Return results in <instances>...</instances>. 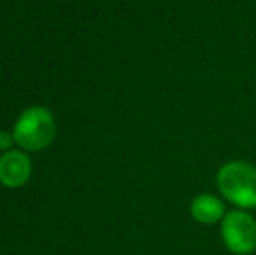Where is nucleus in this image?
Returning <instances> with one entry per match:
<instances>
[{
	"label": "nucleus",
	"mask_w": 256,
	"mask_h": 255,
	"mask_svg": "<svg viewBox=\"0 0 256 255\" xmlns=\"http://www.w3.org/2000/svg\"><path fill=\"white\" fill-rule=\"evenodd\" d=\"M190 213H192L194 220L206 225H211L216 224L218 220H223L225 206H223V203L216 196L199 194V196L194 197L192 204H190Z\"/></svg>",
	"instance_id": "obj_5"
},
{
	"label": "nucleus",
	"mask_w": 256,
	"mask_h": 255,
	"mask_svg": "<svg viewBox=\"0 0 256 255\" xmlns=\"http://www.w3.org/2000/svg\"><path fill=\"white\" fill-rule=\"evenodd\" d=\"M12 138L14 136H10V133H6V131L0 133V149H7V147H10Z\"/></svg>",
	"instance_id": "obj_6"
},
{
	"label": "nucleus",
	"mask_w": 256,
	"mask_h": 255,
	"mask_svg": "<svg viewBox=\"0 0 256 255\" xmlns=\"http://www.w3.org/2000/svg\"><path fill=\"white\" fill-rule=\"evenodd\" d=\"M218 189L239 208L256 206V168L244 161H230L218 171Z\"/></svg>",
	"instance_id": "obj_1"
},
{
	"label": "nucleus",
	"mask_w": 256,
	"mask_h": 255,
	"mask_svg": "<svg viewBox=\"0 0 256 255\" xmlns=\"http://www.w3.org/2000/svg\"><path fill=\"white\" fill-rule=\"evenodd\" d=\"M56 135L54 117L44 107L28 109L14 128V140L28 150H38L48 147Z\"/></svg>",
	"instance_id": "obj_2"
},
{
	"label": "nucleus",
	"mask_w": 256,
	"mask_h": 255,
	"mask_svg": "<svg viewBox=\"0 0 256 255\" xmlns=\"http://www.w3.org/2000/svg\"><path fill=\"white\" fill-rule=\"evenodd\" d=\"M30 159L23 152L10 150L0 157V182L7 187H20L30 177Z\"/></svg>",
	"instance_id": "obj_4"
},
{
	"label": "nucleus",
	"mask_w": 256,
	"mask_h": 255,
	"mask_svg": "<svg viewBox=\"0 0 256 255\" xmlns=\"http://www.w3.org/2000/svg\"><path fill=\"white\" fill-rule=\"evenodd\" d=\"M222 238L226 250L236 255H248L256 248V222L250 213L234 210L222 220Z\"/></svg>",
	"instance_id": "obj_3"
}]
</instances>
